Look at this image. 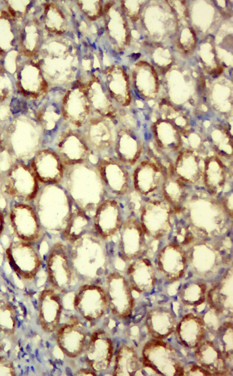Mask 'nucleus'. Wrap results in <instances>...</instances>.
I'll list each match as a JSON object with an SVG mask.
<instances>
[{
  "instance_id": "1",
  "label": "nucleus",
  "mask_w": 233,
  "mask_h": 376,
  "mask_svg": "<svg viewBox=\"0 0 233 376\" xmlns=\"http://www.w3.org/2000/svg\"><path fill=\"white\" fill-rule=\"evenodd\" d=\"M66 243L79 285L103 283L115 251L113 240L103 239L92 228Z\"/></svg>"
},
{
  "instance_id": "2",
  "label": "nucleus",
  "mask_w": 233,
  "mask_h": 376,
  "mask_svg": "<svg viewBox=\"0 0 233 376\" xmlns=\"http://www.w3.org/2000/svg\"><path fill=\"white\" fill-rule=\"evenodd\" d=\"M60 185L73 205L91 219L98 206L107 197L96 164L91 161L65 166Z\"/></svg>"
},
{
  "instance_id": "3",
  "label": "nucleus",
  "mask_w": 233,
  "mask_h": 376,
  "mask_svg": "<svg viewBox=\"0 0 233 376\" xmlns=\"http://www.w3.org/2000/svg\"><path fill=\"white\" fill-rule=\"evenodd\" d=\"M48 239L60 238L70 219L73 203L60 184H40L31 203Z\"/></svg>"
},
{
  "instance_id": "4",
  "label": "nucleus",
  "mask_w": 233,
  "mask_h": 376,
  "mask_svg": "<svg viewBox=\"0 0 233 376\" xmlns=\"http://www.w3.org/2000/svg\"><path fill=\"white\" fill-rule=\"evenodd\" d=\"M5 146L16 161L29 164L44 146L43 131L34 117H16L5 123Z\"/></svg>"
},
{
  "instance_id": "5",
  "label": "nucleus",
  "mask_w": 233,
  "mask_h": 376,
  "mask_svg": "<svg viewBox=\"0 0 233 376\" xmlns=\"http://www.w3.org/2000/svg\"><path fill=\"white\" fill-rule=\"evenodd\" d=\"M48 249L44 258L49 284L59 293L77 288L76 275L67 244L59 238L47 240Z\"/></svg>"
},
{
  "instance_id": "6",
  "label": "nucleus",
  "mask_w": 233,
  "mask_h": 376,
  "mask_svg": "<svg viewBox=\"0 0 233 376\" xmlns=\"http://www.w3.org/2000/svg\"><path fill=\"white\" fill-rule=\"evenodd\" d=\"M40 184L29 164L16 161L0 171V196L6 206L13 203L31 204Z\"/></svg>"
},
{
  "instance_id": "7",
  "label": "nucleus",
  "mask_w": 233,
  "mask_h": 376,
  "mask_svg": "<svg viewBox=\"0 0 233 376\" xmlns=\"http://www.w3.org/2000/svg\"><path fill=\"white\" fill-rule=\"evenodd\" d=\"M5 210L7 227L13 239L40 246L48 239L32 204L13 203L7 205Z\"/></svg>"
},
{
  "instance_id": "8",
  "label": "nucleus",
  "mask_w": 233,
  "mask_h": 376,
  "mask_svg": "<svg viewBox=\"0 0 233 376\" xmlns=\"http://www.w3.org/2000/svg\"><path fill=\"white\" fill-rule=\"evenodd\" d=\"M4 253L12 270L24 281L34 280L44 263L40 246L16 239L10 240Z\"/></svg>"
},
{
  "instance_id": "9",
  "label": "nucleus",
  "mask_w": 233,
  "mask_h": 376,
  "mask_svg": "<svg viewBox=\"0 0 233 376\" xmlns=\"http://www.w3.org/2000/svg\"><path fill=\"white\" fill-rule=\"evenodd\" d=\"M118 125L115 120L93 114L80 129L95 161L114 155Z\"/></svg>"
},
{
  "instance_id": "10",
  "label": "nucleus",
  "mask_w": 233,
  "mask_h": 376,
  "mask_svg": "<svg viewBox=\"0 0 233 376\" xmlns=\"http://www.w3.org/2000/svg\"><path fill=\"white\" fill-rule=\"evenodd\" d=\"M95 163L107 197L123 200L134 191L132 169L115 156L99 158Z\"/></svg>"
},
{
  "instance_id": "11",
  "label": "nucleus",
  "mask_w": 233,
  "mask_h": 376,
  "mask_svg": "<svg viewBox=\"0 0 233 376\" xmlns=\"http://www.w3.org/2000/svg\"><path fill=\"white\" fill-rule=\"evenodd\" d=\"M58 155L64 166L92 161L91 153L80 129L68 124L47 146Z\"/></svg>"
},
{
  "instance_id": "12",
  "label": "nucleus",
  "mask_w": 233,
  "mask_h": 376,
  "mask_svg": "<svg viewBox=\"0 0 233 376\" xmlns=\"http://www.w3.org/2000/svg\"><path fill=\"white\" fill-rule=\"evenodd\" d=\"M76 290L73 301L76 311L87 322H98L108 308L103 286L99 284H83L80 285Z\"/></svg>"
},
{
  "instance_id": "13",
  "label": "nucleus",
  "mask_w": 233,
  "mask_h": 376,
  "mask_svg": "<svg viewBox=\"0 0 233 376\" xmlns=\"http://www.w3.org/2000/svg\"><path fill=\"white\" fill-rule=\"evenodd\" d=\"M117 235L115 251L122 260L133 261L144 254L147 248L146 235L135 214L126 217Z\"/></svg>"
},
{
  "instance_id": "14",
  "label": "nucleus",
  "mask_w": 233,
  "mask_h": 376,
  "mask_svg": "<svg viewBox=\"0 0 233 376\" xmlns=\"http://www.w3.org/2000/svg\"><path fill=\"white\" fill-rule=\"evenodd\" d=\"M122 200L106 197L98 206L92 217L93 229L103 239L111 241L117 235L128 215H125Z\"/></svg>"
},
{
  "instance_id": "15",
  "label": "nucleus",
  "mask_w": 233,
  "mask_h": 376,
  "mask_svg": "<svg viewBox=\"0 0 233 376\" xmlns=\"http://www.w3.org/2000/svg\"><path fill=\"white\" fill-rule=\"evenodd\" d=\"M61 108L65 122L79 129L84 126L93 114L83 84L72 87L65 92Z\"/></svg>"
},
{
  "instance_id": "16",
  "label": "nucleus",
  "mask_w": 233,
  "mask_h": 376,
  "mask_svg": "<svg viewBox=\"0 0 233 376\" xmlns=\"http://www.w3.org/2000/svg\"><path fill=\"white\" fill-rule=\"evenodd\" d=\"M83 353L89 368L95 373L106 370L113 354V343L107 331H94L88 339Z\"/></svg>"
},
{
  "instance_id": "17",
  "label": "nucleus",
  "mask_w": 233,
  "mask_h": 376,
  "mask_svg": "<svg viewBox=\"0 0 233 376\" xmlns=\"http://www.w3.org/2000/svg\"><path fill=\"white\" fill-rule=\"evenodd\" d=\"M108 306L112 313L117 316L125 318L132 308L133 300L129 298L130 291L128 280L119 272L111 270L103 281Z\"/></svg>"
},
{
  "instance_id": "18",
  "label": "nucleus",
  "mask_w": 233,
  "mask_h": 376,
  "mask_svg": "<svg viewBox=\"0 0 233 376\" xmlns=\"http://www.w3.org/2000/svg\"><path fill=\"white\" fill-rule=\"evenodd\" d=\"M29 164L40 184H60L61 182L65 166L51 148L43 147Z\"/></svg>"
},
{
  "instance_id": "19",
  "label": "nucleus",
  "mask_w": 233,
  "mask_h": 376,
  "mask_svg": "<svg viewBox=\"0 0 233 376\" xmlns=\"http://www.w3.org/2000/svg\"><path fill=\"white\" fill-rule=\"evenodd\" d=\"M143 141L138 129L118 126L114 156L131 169L142 159Z\"/></svg>"
},
{
  "instance_id": "20",
  "label": "nucleus",
  "mask_w": 233,
  "mask_h": 376,
  "mask_svg": "<svg viewBox=\"0 0 233 376\" xmlns=\"http://www.w3.org/2000/svg\"><path fill=\"white\" fill-rule=\"evenodd\" d=\"M56 341L62 353L69 358H76L83 352L88 338L84 325L72 319L59 326Z\"/></svg>"
},
{
  "instance_id": "21",
  "label": "nucleus",
  "mask_w": 233,
  "mask_h": 376,
  "mask_svg": "<svg viewBox=\"0 0 233 376\" xmlns=\"http://www.w3.org/2000/svg\"><path fill=\"white\" fill-rule=\"evenodd\" d=\"M134 191L142 197H148L163 186L164 177L160 169L151 161L142 159L132 169Z\"/></svg>"
},
{
  "instance_id": "22",
  "label": "nucleus",
  "mask_w": 233,
  "mask_h": 376,
  "mask_svg": "<svg viewBox=\"0 0 233 376\" xmlns=\"http://www.w3.org/2000/svg\"><path fill=\"white\" fill-rule=\"evenodd\" d=\"M59 292L51 287L42 290L38 298L39 321L42 329L52 333L59 326L62 302Z\"/></svg>"
},
{
  "instance_id": "23",
  "label": "nucleus",
  "mask_w": 233,
  "mask_h": 376,
  "mask_svg": "<svg viewBox=\"0 0 233 376\" xmlns=\"http://www.w3.org/2000/svg\"><path fill=\"white\" fill-rule=\"evenodd\" d=\"M83 85L93 114L115 120L118 110L105 86L97 80Z\"/></svg>"
},
{
  "instance_id": "24",
  "label": "nucleus",
  "mask_w": 233,
  "mask_h": 376,
  "mask_svg": "<svg viewBox=\"0 0 233 376\" xmlns=\"http://www.w3.org/2000/svg\"><path fill=\"white\" fill-rule=\"evenodd\" d=\"M203 169L204 165L199 157L191 151L180 152L176 159L175 175L185 183L197 182L203 176Z\"/></svg>"
},
{
  "instance_id": "25",
  "label": "nucleus",
  "mask_w": 233,
  "mask_h": 376,
  "mask_svg": "<svg viewBox=\"0 0 233 376\" xmlns=\"http://www.w3.org/2000/svg\"><path fill=\"white\" fill-rule=\"evenodd\" d=\"M225 168L217 157H208L204 164L203 179L208 190L214 193L222 190L226 181Z\"/></svg>"
},
{
  "instance_id": "26",
  "label": "nucleus",
  "mask_w": 233,
  "mask_h": 376,
  "mask_svg": "<svg viewBox=\"0 0 233 376\" xmlns=\"http://www.w3.org/2000/svg\"><path fill=\"white\" fill-rule=\"evenodd\" d=\"M92 228V219L73 205L70 219L60 239L68 243Z\"/></svg>"
},
{
  "instance_id": "27",
  "label": "nucleus",
  "mask_w": 233,
  "mask_h": 376,
  "mask_svg": "<svg viewBox=\"0 0 233 376\" xmlns=\"http://www.w3.org/2000/svg\"><path fill=\"white\" fill-rule=\"evenodd\" d=\"M155 136L158 146L168 151H177L181 146V134L177 127L159 123L155 127Z\"/></svg>"
},
{
  "instance_id": "28",
  "label": "nucleus",
  "mask_w": 233,
  "mask_h": 376,
  "mask_svg": "<svg viewBox=\"0 0 233 376\" xmlns=\"http://www.w3.org/2000/svg\"><path fill=\"white\" fill-rule=\"evenodd\" d=\"M17 325L16 312L8 302L0 300V331L13 334Z\"/></svg>"
},
{
  "instance_id": "29",
  "label": "nucleus",
  "mask_w": 233,
  "mask_h": 376,
  "mask_svg": "<svg viewBox=\"0 0 233 376\" xmlns=\"http://www.w3.org/2000/svg\"><path fill=\"white\" fill-rule=\"evenodd\" d=\"M81 10L90 18L95 19L101 13V6L99 1H79Z\"/></svg>"
},
{
  "instance_id": "30",
  "label": "nucleus",
  "mask_w": 233,
  "mask_h": 376,
  "mask_svg": "<svg viewBox=\"0 0 233 376\" xmlns=\"http://www.w3.org/2000/svg\"><path fill=\"white\" fill-rule=\"evenodd\" d=\"M15 370L11 362L0 357V375H15Z\"/></svg>"
},
{
  "instance_id": "31",
  "label": "nucleus",
  "mask_w": 233,
  "mask_h": 376,
  "mask_svg": "<svg viewBox=\"0 0 233 376\" xmlns=\"http://www.w3.org/2000/svg\"><path fill=\"white\" fill-rule=\"evenodd\" d=\"M7 229L6 210L0 206V242Z\"/></svg>"
},
{
  "instance_id": "32",
  "label": "nucleus",
  "mask_w": 233,
  "mask_h": 376,
  "mask_svg": "<svg viewBox=\"0 0 233 376\" xmlns=\"http://www.w3.org/2000/svg\"><path fill=\"white\" fill-rule=\"evenodd\" d=\"M5 123L0 120V149L2 148L5 144Z\"/></svg>"
},
{
  "instance_id": "33",
  "label": "nucleus",
  "mask_w": 233,
  "mask_h": 376,
  "mask_svg": "<svg viewBox=\"0 0 233 376\" xmlns=\"http://www.w3.org/2000/svg\"><path fill=\"white\" fill-rule=\"evenodd\" d=\"M77 375H95L96 373L91 370L90 368L88 369H79L76 372Z\"/></svg>"
}]
</instances>
